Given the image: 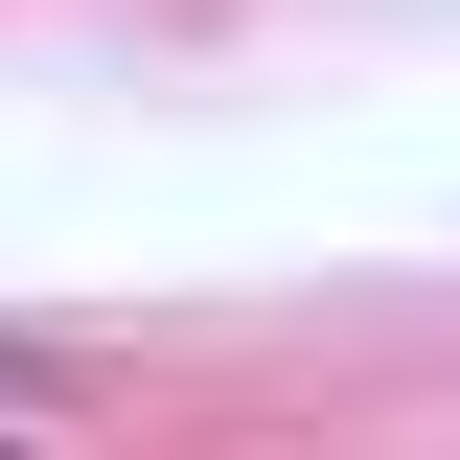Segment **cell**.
Instances as JSON below:
<instances>
[{"label":"cell","instance_id":"cell-1","mask_svg":"<svg viewBox=\"0 0 460 460\" xmlns=\"http://www.w3.org/2000/svg\"><path fill=\"white\" fill-rule=\"evenodd\" d=\"M0 414H93V368L69 345H0Z\"/></svg>","mask_w":460,"mask_h":460}]
</instances>
